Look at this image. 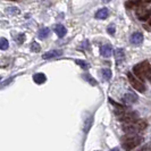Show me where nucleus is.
<instances>
[{"label": "nucleus", "mask_w": 151, "mask_h": 151, "mask_svg": "<svg viewBox=\"0 0 151 151\" xmlns=\"http://www.w3.org/2000/svg\"><path fill=\"white\" fill-rule=\"evenodd\" d=\"M133 73L135 74L140 80H149L151 82V65L149 61H142L140 64H136L133 67Z\"/></svg>", "instance_id": "1"}, {"label": "nucleus", "mask_w": 151, "mask_h": 151, "mask_svg": "<svg viewBox=\"0 0 151 151\" xmlns=\"http://www.w3.org/2000/svg\"><path fill=\"white\" fill-rule=\"evenodd\" d=\"M147 129V122L143 119H137L133 123H126L123 125V131L126 134H137Z\"/></svg>", "instance_id": "2"}, {"label": "nucleus", "mask_w": 151, "mask_h": 151, "mask_svg": "<svg viewBox=\"0 0 151 151\" xmlns=\"http://www.w3.org/2000/svg\"><path fill=\"white\" fill-rule=\"evenodd\" d=\"M121 142L124 149L131 150V149H134L137 145H140L142 143V137L140 135H137V134H129V135L123 136Z\"/></svg>", "instance_id": "3"}, {"label": "nucleus", "mask_w": 151, "mask_h": 151, "mask_svg": "<svg viewBox=\"0 0 151 151\" xmlns=\"http://www.w3.org/2000/svg\"><path fill=\"white\" fill-rule=\"evenodd\" d=\"M127 78H129V82L131 83V85H132L136 91H139V92H141V93L145 92V85L141 82V80H140L135 74L129 72V73H127Z\"/></svg>", "instance_id": "4"}, {"label": "nucleus", "mask_w": 151, "mask_h": 151, "mask_svg": "<svg viewBox=\"0 0 151 151\" xmlns=\"http://www.w3.org/2000/svg\"><path fill=\"white\" fill-rule=\"evenodd\" d=\"M116 115L118 116V119L123 122L124 124L133 123V122L137 121V113H135V111H125V110H123L122 113H116Z\"/></svg>", "instance_id": "5"}, {"label": "nucleus", "mask_w": 151, "mask_h": 151, "mask_svg": "<svg viewBox=\"0 0 151 151\" xmlns=\"http://www.w3.org/2000/svg\"><path fill=\"white\" fill-rule=\"evenodd\" d=\"M115 59H116V65H121L125 60V52L122 48H118L115 50Z\"/></svg>", "instance_id": "6"}, {"label": "nucleus", "mask_w": 151, "mask_h": 151, "mask_svg": "<svg viewBox=\"0 0 151 151\" xmlns=\"http://www.w3.org/2000/svg\"><path fill=\"white\" fill-rule=\"evenodd\" d=\"M122 100H123V102L125 105H133V104L137 102V97H136L134 93H126L122 98Z\"/></svg>", "instance_id": "7"}, {"label": "nucleus", "mask_w": 151, "mask_h": 151, "mask_svg": "<svg viewBox=\"0 0 151 151\" xmlns=\"http://www.w3.org/2000/svg\"><path fill=\"white\" fill-rule=\"evenodd\" d=\"M150 16H151V8L143 7L141 10L137 12V17H139V19H141V21H147Z\"/></svg>", "instance_id": "8"}, {"label": "nucleus", "mask_w": 151, "mask_h": 151, "mask_svg": "<svg viewBox=\"0 0 151 151\" xmlns=\"http://www.w3.org/2000/svg\"><path fill=\"white\" fill-rule=\"evenodd\" d=\"M113 47L110 45H104L101 48H100V53L102 57L105 58H109L111 55H113Z\"/></svg>", "instance_id": "9"}, {"label": "nucleus", "mask_w": 151, "mask_h": 151, "mask_svg": "<svg viewBox=\"0 0 151 151\" xmlns=\"http://www.w3.org/2000/svg\"><path fill=\"white\" fill-rule=\"evenodd\" d=\"M129 41H131L132 45H141L142 41H143V34L141 32H135L131 35Z\"/></svg>", "instance_id": "10"}, {"label": "nucleus", "mask_w": 151, "mask_h": 151, "mask_svg": "<svg viewBox=\"0 0 151 151\" xmlns=\"http://www.w3.org/2000/svg\"><path fill=\"white\" fill-rule=\"evenodd\" d=\"M55 32H56V34H57L59 38H64V37L66 35V33H67V29H66L64 25H61V24H57V25L55 26Z\"/></svg>", "instance_id": "11"}, {"label": "nucleus", "mask_w": 151, "mask_h": 151, "mask_svg": "<svg viewBox=\"0 0 151 151\" xmlns=\"http://www.w3.org/2000/svg\"><path fill=\"white\" fill-rule=\"evenodd\" d=\"M61 53H63L61 50H51V51L45 52V55L42 56V58H43V59H51V58H55V57L60 56Z\"/></svg>", "instance_id": "12"}, {"label": "nucleus", "mask_w": 151, "mask_h": 151, "mask_svg": "<svg viewBox=\"0 0 151 151\" xmlns=\"http://www.w3.org/2000/svg\"><path fill=\"white\" fill-rule=\"evenodd\" d=\"M33 81L37 84H42L47 81V76L43 73H37L33 75Z\"/></svg>", "instance_id": "13"}, {"label": "nucleus", "mask_w": 151, "mask_h": 151, "mask_svg": "<svg viewBox=\"0 0 151 151\" xmlns=\"http://www.w3.org/2000/svg\"><path fill=\"white\" fill-rule=\"evenodd\" d=\"M108 14H109V12H108L107 8H101V9H99L98 12L96 13V18H98V19H105V18L108 17Z\"/></svg>", "instance_id": "14"}, {"label": "nucleus", "mask_w": 151, "mask_h": 151, "mask_svg": "<svg viewBox=\"0 0 151 151\" xmlns=\"http://www.w3.org/2000/svg\"><path fill=\"white\" fill-rule=\"evenodd\" d=\"M49 34H50V29H49V27H42V29L39 30V32H38V37H39V39H41V40H45V38H48Z\"/></svg>", "instance_id": "15"}, {"label": "nucleus", "mask_w": 151, "mask_h": 151, "mask_svg": "<svg viewBox=\"0 0 151 151\" xmlns=\"http://www.w3.org/2000/svg\"><path fill=\"white\" fill-rule=\"evenodd\" d=\"M125 7L129 8V9H133V8H137L139 6V1L137 0H129L125 2Z\"/></svg>", "instance_id": "16"}, {"label": "nucleus", "mask_w": 151, "mask_h": 151, "mask_svg": "<svg viewBox=\"0 0 151 151\" xmlns=\"http://www.w3.org/2000/svg\"><path fill=\"white\" fill-rule=\"evenodd\" d=\"M101 74H102V77H104V80H106V81H108V80H110L111 78V70L109 69V68H104L102 70H101Z\"/></svg>", "instance_id": "17"}, {"label": "nucleus", "mask_w": 151, "mask_h": 151, "mask_svg": "<svg viewBox=\"0 0 151 151\" xmlns=\"http://www.w3.org/2000/svg\"><path fill=\"white\" fill-rule=\"evenodd\" d=\"M8 47H9V42H8L7 39L1 38V40H0V49L1 50H7Z\"/></svg>", "instance_id": "18"}, {"label": "nucleus", "mask_w": 151, "mask_h": 151, "mask_svg": "<svg viewBox=\"0 0 151 151\" xmlns=\"http://www.w3.org/2000/svg\"><path fill=\"white\" fill-rule=\"evenodd\" d=\"M41 50V47L39 45L38 42H35V41H33L32 43H31V51H33V52H39Z\"/></svg>", "instance_id": "19"}, {"label": "nucleus", "mask_w": 151, "mask_h": 151, "mask_svg": "<svg viewBox=\"0 0 151 151\" xmlns=\"http://www.w3.org/2000/svg\"><path fill=\"white\" fill-rule=\"evenodd\" d=\"M6 12H7L8 14H13V15H17V14H19V9L16 7H9L6 9Z\"/></svg>", "instance_id": "20"}, {"label": "nucleus", "mask_w": 151, "mask_h": 151, "mask_svg": "<svg viewBox=\"0 0 151 151\" xmlns=\"http://www.w3.org/2000/svg\"><path fill=\"white\" fill-rule=\"evenodd\" d=\"M83 77H84V78H86V81H88L89 83L92 84V85H96V84H97V82L94 81V78H93L91 75H89V74H84Z\"/></svg>", "instance_id": "21"}, {"label": "nucleus", "mask_w": 151, "mask_h": 151, "mask_svg": "<svg viewBox=\"0 0 151 151\" xmlns=\"http://www.w3.org/2000/svg\"><path fill=\"white\" fill-rule=\"evenodd\" d=\"M137 1H139V6L140 7H144L145 5L151 4V0H137Z\"/></svg>", "instance_id": "22"}, {"label": "nucleus", "mask_w": 151, "mask_h": 151, "mask_svg": "<svg viewBox=\"0 0 151 151\" xmlns=\"http://www.w3.org/2000/svg\"><path fill=\"white\" fill-rule=\"evenodd\" d=\"M76 64H78L81 67H83L84 69H88V67H89V65L85 63V60H76Z\"/></svg>", "instance_id": "23"}, {"label": "nucleus", "mask_w": 151, "mask_h": 151, "mask_svg": "<svg viewBox=\"0 0 151 151\" xmlns=\"http://www.w3.org/2000/svg\"><path fill=\"white\" fill-rule=\"evenodd\" d=\"M107 31H108V33H109V34L114 35V34H115V25H114V24H110V25L108 26Z\"/></svg>", "instance_id": "24"}, {"label": "nucleus", "mask_w": 151, "mask_h": 151, "mask_svg": "<svg viewBox=\"0 0 151 151\" xmlns=\"http://www.w3.org/2000/svg\"><path fill=\"white\" fill-rule=\"evenodd\" d=\"M91 123H92V117H91L90 119H88V121L85 122V127H84V131H85V132H88L89 129L91 127Z\"/></svg>", "instance_id": "25"}, {"label": "nucleus", "mask_w": 151, "mask_h": 151, "mask_svg": "<svg viewBox=\"0 0 151 151\" xmlns=\"http://www.w3.org/2000/svg\"><path fill=\"white\" fill-rule=\"evenodd\" d=\"M16 40H17V42H19V43H23L24 42V39H25V35L23 34V33H21L19 35H17V38H15Z\"/></svg>", "instance_id": "26"}, {"label": "nucleus", "mask_w": 151, "mask_h": 151, "mask_svg": "<svg viewBox=\"0 0 151 151\" xmlns=\"http://www.w3.org/2000/svg\"><path fill=\"white\" fill-rule=\"evenodd\" d=\"M104 2H109V1H111V0H102Z\"/></svg>", "instance_id": "27"}, {"label": "nucleus", "mask_w": 151, "mask_h": 151, "mask_svg": "<svg viewBox=\"0 0 151 151\" xmlns=\"http://www.w3.org/2000/svg\"><path fill=\"white\" fill-rule=\"evenodd\" d=\"M149 24H150V25H151V19H150V22H149Z\"/></svg>", "instance_id": "28"}, {"label": "nucleus", "mask_w": 151, "mask_h": 151, "mask_svg": "<svg viewBox=\"0 0 151 151\" xmlns=\"http://www.w3.org/2000/svg\"><path fill=\"white\" fill-rule=\"evenodd\" d=\"M12 1H16V0H12Z\"/></svg>", "instance_id": "29"}]
</instances>
